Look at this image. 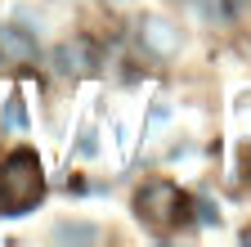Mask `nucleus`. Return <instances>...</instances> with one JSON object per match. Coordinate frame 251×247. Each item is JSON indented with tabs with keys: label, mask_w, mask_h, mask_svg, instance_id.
<instances>
[{
	"label": "nucleus",
	"mask_w": 251,
	"mask_h": 247,
	"mask_svg": "<svg viewBox=\"0 0 251 247\" xmlns=\"http://www.w3.org/2000/svg\"><path fill=\"white\" fill-rule=\"evenodd\" d=\"M45 193V175L31 148H14L0 162V216H23L41 202Z\"/></svg>",
	"instance_id": "obj_1"
},
{
	"label": "nucleus",
	"mask_w": 251,
	"mask_h": 247,
	"mask_svg": "<svg viewBox=\"0 0 251 247\" xmlns=\"http://www.w3.org/2000/svg\"><path fill=\"white\" fill-rule=\"evenodd\" d=\"M188 207H193V198H188L179 184H171V180H148L144 189L135 193V211H139V220H148L152 229L184 225V220H188Z\"/></svg>",
	"instance_id": "obj_2"
},
{
	"label": "nucleus",
	"mask_w": 251,
	"mask_h": 247,
	"mask_svg": "<svg viewBox=\"0 0 251 247\" xmlns=\"http://www.w3.org/2000/svg\"><path fill=\"white\" fill-rule=\"evenodd\" d=\"M99 63H94V41L90 36H72V41H63L54 50V72L58 77H85Z\"/></svg>",
	"instance_id": "obj_3"
},
{
	"label": "nucleus",
	"mask_w": 251,
	"mask_h": 247,
	"mask_svg": "<svg viewBox=\"0 0 251 247\" xmlns=\"http://www.w3.org/2000/svg\"><path fill=\"white\" fill-rule=\"evenodd\" d=\"M36 54H41V45L31 32H23L14 23H0V63L23 68V63H36Z\"/></svg>",
	"instance_id": "obj_4"
},
{
	"label": "nucleus",
	"mask_w": 251,
	"mask_h": 247,
	"mask_svg": "<svg viewBox=\"0 0 251 247\" xmlns=\"http://www.w3.org/2000/svg\"><path fill=\"white\" fill-rule=\"evenodd\" d=\"M139 41H144V50L162 54V58L179 50V32H175L166 18H144V23H139Z\"/></svg>",
	"instance_id": "obj_5"
},
{
	"label": "nucleus",
	"mask_w": 251,
	"mask_h": 247,
	"mask_svg": "<svg viewBox=\"0 0 251 247\" xmlns=\"http://www.w3.org/2000/svg\"><path fill=\"white\" fill-rule=\"evenodd\" d=\"M54 238H58V243H94V238H99V229H94V225H72V220H63V225H54Z\"/></svg>",
	"instance_id": "obj_6"
},
{
	"label": "nucleus",
	"mask_w": 251,
	"mask_h": 247,
	"mask_svg": "<svg viewBox=\"0 0 251 247\" xmlns=\"http://www.w3.org/2000/svg\"><path fill=\"white\" fill-rule=\"evenodd\" d=\"M247 5H251V0H202V9H206L211 18H238Z\"/></svg>",
	"instance_id": "obj_7"
},
{
	"label": "nucleus",
	"mask_w": 251,
	"mask_h": 247,
	"mask_svg": "<svg viewBox=\"0 0 251 247\" xmlns=\"http://www.w3.org/2000/svg\"><path fill=\"white\" fill-rule=\"evenodd\" d=\"M5 126H9V131H23V126H27V108H23V99H18V95H14V99H9V108H5Z\"/></svg>",
	"instance_id": "obj_8"
},
{
	"label": "nucleus",
	"mask_w": 251,
	"mask_h": 247,
	"mask_svg": "<svg viewBox=\"0 0 251 247\" xmlns=\"http://www.w3.org/2000/svg\"><path fill=\"white\" fill-rule=\"evenodd\" d=\"M193 207H198V220H202V225H215V220H220V211H215L211 202H193Z\"/></svg>",
	"instance_id": "obj_9"
},
{
	"label": "nucleus",
	"mask_w": 251,
	"mask_h": 247,
	"mask_svg": "<svg viewBox=\"0 0 251 247\" xmlns=\"http://www.w3.org/2000/svg\"><path fill=\"white\" fill-rule=\"evenodd\" d=\"M242 238H247V243H251V229H247V234H242Z\"/></svg>",
	"instance_id": "obj_10"
},
{
	"label": "nucleus",
	"mask_w": 251,
	"mask_h": 247,
	"mask_svg": "<svg viewBox=\"0 0 251 247\" xmlns=\"http://www.w3.org/2000/svg\"><path fill=\"white\" fill-rule=\"evenodd\" d=\"M112 5H121V0H112Z\"/></svg>",
	"instance_id": "obj_11"
}]
</instances>
